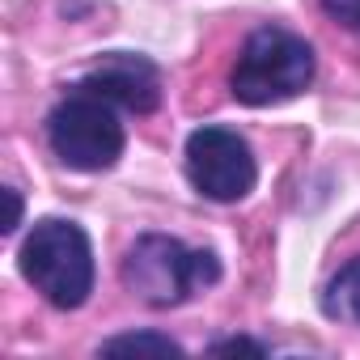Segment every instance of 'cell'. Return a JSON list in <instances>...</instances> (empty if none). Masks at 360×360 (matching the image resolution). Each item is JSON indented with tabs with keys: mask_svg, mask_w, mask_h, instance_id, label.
<instances>
[{
	"mask_svg": "<svg viewBox=\"0 0 360 360\" xmlns=\"http://www.w3.org/2000/svg\"><path fill=\"white\" fill-rule=\"evenodd\" d=\"M212 356H267V343H259V339H217L212 347H208Z\"/></svg>",
	"mask_w": 360,
	"mask_h": 360,
	"instance_id": "9",
	"label": "cell"
},
{
	"mask_svg": "<svg viewBox=\"0 0 360 360\" xmlns=\"http://www.w3.org/2000/svg\"><path fill=\"white\" fill-rule=\"evenodd\" d=\"M123 284L153 309H174L191 301L200 288L221 284L217 250H191L169 233H144L123 259Z\"/></svg>",
	"mask_w": 360,
	"mask_h": 360,
	"instance_id": "3",
	"label": "cell"
},
{
	"mask_svg": "<svg viewBox=\"0 0 360 360\" xmlns=\"http://www.w3.org/2000/svg\"><path fill=\"white\" fill-rule=\"evenodd\" d=\"M187 178L212 204H238L259 183V161L242 131L204 123L187 136Z\"/></svg>",
	"mask_w": 360,
	"mask_h": 360,
	"instance_id": "5",
	"label": "cell"
},
{
	"mask_svg": "<svg viewBox=\"0 0 360 360\" xmlns=\"http://www.w3.org/2000/svg\"><path fill=\"white\" fill-rule=\"evenodd\" d=\"M47 140H51V153L68 169H81V174L110 169L127 144L123 123H119V106L98 98V94H85V89H72L47 115Z\"/></svg>",
	"mask_w": 360,
	"mask_h": 360,
	"instance_id": "4",
	"label": "cell"
},
{
	"mask_svg": "<svg viewBox=\"0 0 360 360\" xmlns=\"http://www.w3.org/2000/svg\"><path fill=\"white\" fill-rule=\"evenodd\" d=\"M18 267L56 309H81L94 292V246L77 221L43 217L22 242Z\"/></svg>",
	"mask_w": 360,
	"mask_h": 360,
	"instance_id": "2",
	"label": "cell"
},
{
	"mask_svg": "<svg viewBox=\"0 0 360 360\" xmlns=\"http://www.w3.org/2000/svg\"><path fill=\"white\" fill-rule=\"evenodd\" d=\"M322 314L335 318V322H356V326H360V255L347 259V263L335 271V280L326 284V292H322Z\"/></svg>",
	"mask_w": 360,
	"mask_h": 360,
	"instance_id": "7",
	"label": "cell"
},
{
	"mask_svg": "<svg viewBox=\"0 0 360 360\" xmlns=\"http://www.w3.org/2000/svg\"><path fill=\"white\" fill-rule=\"evenodd\" d=\"M322 9H326V18H335L360 34V0H322Z\"/></svg>",
	"mask_w": 360,
	"mask_h": 360,
	"instance_id": "10",
	"label": "cell"
},
{
	"mask_svg": "<svg viewBox=\"0 0 360 360\" xmlns=\"http://www.w3.org/2000/svg\"><path fill=\"white\" fill-rule=\"evenodd\" d=\"M119 352H157V356H183L187 347L169 339V335H157V330H131V335H115L102 343V356H119Z\"/></svg>",
	"mask_w": 360,
	"mask_h": 360,
	"instance_id": "8",
	"label": "cell"
},
{
	"mask_svg": "<svg viewBox=\"0 0 360 360\" xmlns=\"http://www.w3.org/2000/svg\"><path fill=\"white\" fill-rule=\"evenodd\" d=\"M318 56L314 47L284 30V26H259L246 43L242 56L229 72V94L242 106H280L314 85Z\"/></svg>",
	"mask_w": 360,
	"mask_h": 360,
	"instance_id": "1",
	"label": "cell"
},
{
	"mask_svg": "<svg viewBox=\"0 0 360 360\" xmlns=\"http://www.w3.org/2000/svg\"><path fill=\"white\" fill-rule=\"evenodd\" d=\"M77 89L98 94L106 102H115L119 110H136V115H153L161 106V72L153 60L131 56V51H110L98 68H89Z\"/></svg>",
	"mask_w": 360,
	"mask_h": 360,
	"instance_id": "6",
	"label": "cell"
},
{
	"mask_svg": "<svg viewBox=\"0 0 360 360\" xmlns=\"http://www.w3.org/2000/svg\"><path fill=\"white\" fill-rule=\"evenodd\" d=\"M9 191V225H5V233H18V225H22V191L18 187H5Z\"/></svg>",
	"mask_w": 360,
	"mask_h": 360,
	"instance_id": "11",
	"label": "cell"
}]
</instances>
